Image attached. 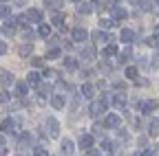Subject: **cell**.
Listing matches in <instances>:
<instances>
[{"label": "cell", "instance_id": "cell-1", "mask_svg": "<svg viewBox=\"0 0 159 156\" xmlns=\"http://www.w3.org/2000/svg\"><path fill=\"white\" fill-rule=\"evenodd\" d=\"M111 99H113V95H111V92H104L97 101H93V106H91V116H93V119H97V116H104L106 106L111 103Z\"/></svg>", "mask_w": 159, "mask_h": 156}, {"label": "cell", "instance_id": "cell-2", "mask_svg": "<svg viewBox=\"0 0 159 156\" xmlns=\"http://www.w3.org/2000/svg\"><path fill=\"white\" fill-rule=\"evenodd\" d=\"M44 125H47V134L51 136V139H57V136H60V123H57L55 116H47Z\"/></svg>", "mask_w": 159, "mask_h": 156}, {"label": "cell", "instance_id": "cell-3", "mask_svg": "<svg viewBox=\"0 0 159 156\" xmlns=\"http://www.w3.org/2000/svg\"><path fill=\"white\" fill-rule=\"evenodd\" d=\"M111 15H113V22H122L126 20V9L119 7L117 2H111Z\"/></svg>", "mask_w": 159, "mask_h": 156}, {"label": "cell", "instance_id": "cell-4", "mask_svg": "<svg viewBox=\"0 0 159 156\" xmlns=\"http://www.w3.org/2000/svg\"><path fill=\"white\" fill-rule=\"evenodd\" d=\"M126 101H128V99H126V95H124V92H115V95H113V99H111V103H113L115 110H124V108H126Z\"/></svg>", "mask_w": 159, "mask_h": 156}, {"label": "cell", "instance_id": "cell-5", "mask_svg": "<svg viewBox=\"0 0 159 156\" xmlns=\"http://www.w3.org/2000/svg\"><path fill=\"white\" fill-rule=\"evenodd\" d=\"M25 18H27V22H40V24H42V11H40V9H35V7L27 9Z\"/></svg>", "mask_w": 159, "mask_h": 156}, {"label": "cell", "instance_id": "cell-6", "mask_svg": "<svg viewBox=\"0 0 159 156\" xmlns=\"http://www.w3.org/2000/svg\"><path fill=\"white\" fill-rule=\"evenodd\" d=\"M119 125H122V119H119L117 114H106V116H104V128L119 130Z\"/></svg>", "mask_w": 159, "mask_h": 156}, {"label": "cell", "instance_id": "cell-7", "mask_svg": "<svg viewBox=\"0 0 159 156\" xmlns=\"http://www.w3.org/2000/svg\"><path fill=\"white\" fill-rule=\"evenodd\" d=\"M60 150H62L64 156H71V154L75 152V143H73L71 139H62V141H60Z\"/></svg>", "mask_w": 159, "mask_h": 156}, {"label": "cell", "instance_id": "cell-8", "mask_svg": "<svg viewBox=\"0 0 159 156\" xmlns=\"http://www.w3.org/2000/svg\"><path fill=\"white\" fill-rule=\"evenodd\" d=\"M16 132V121L13 119H2V123H0V134H11Z\"/></svg>", "mask_w": 159, "mask_h": 156}, {"label": "cell", "instance_id": "cell-9", "mask_svg": "<svg viewBox=\"0 0 159 156\" xmlns=\"http://www.w3.org/2000/svg\"><path fill=\"white\" fill-rule=\"evenodd\" d=\"M0 84H2V86L7 88V86L16 84V79H13V75H11L9 70H0Z\"/></svg>", "mask_w": 159, "mask_h": 156}, {"label": "cell", "instance_id": "cell-10", "mask_svg": "<svg viewBox=\"0 0 159 156\" xmlns=\"http://www.w3.org/2000/svg\"><path fill=\"white\" fill-rule=\"evenodd\" d=\"M86 37H89L86 29H82V27H75V29H73V40H75V42H84Z\"/></svg>", "mask_w": 159, "mask_h": 156}, {"label": "cell", "instance_id": "cell-11", "mask_svg": "<svg viewBox=\"0 0 159 156\" xmlns=\"http://www.w3.org/2000/svg\"><path fill=\"white\" fill-rule=\"evenodd\" d=\"M119 40H122L124 44H130V42L135 40V31H130V29H122V33H119Z\"/></svg>", "mask_w": 159, "mask_h": 156}, {"label": "cell", "instance_id": "cell-12", "mask_svg": "<svg viewBox=\"0 0 159 156\" xmlns=\"http://www.w3.org/2000/svg\"><path fill=\"white\" fill-rule=\"evenodd\" d=\"M93 143H95V136L93 134H84L82 139H80V147H82V150H91Z\"/></svg>", "mask_w": 159, "mask_h": 156}, {"label": "cell", "instance_id": "cell-13", "mask_svg": "<svg viewBox=\"0 0 159 156\" xmlns=\"http://www.w3.org/2000/svg\"><path fill=\"white\" fill-rule=\"evenodd\" d=\"M64 103H66V101H64V97L60 95V92L51 97V106H53L55 110H62V108H64Z\"/></svg>", "mask_w": 159, "mask_h": 156}, {"label": "cell", "instance_id": "cell-14", "mask_svg": "<svg viewBox=\"0 0 159 156\" xmlns=\"http://www.w3.org/2000/svg\"><path fill=\"white\" fill-rule=\"evenodd\" d=\"M95 88H97V86H93V84L86 82V84L82 86V97H86V99H93V97H95Z\"/></svg>", "mask_w": 159, "mask_h": 156}, {"label": "cell", "instance_id": "cell-15", "mask_svg": "<svg viewBox=\"0 0 159 156\" xmlns=\"http://www.w3.org/2000/svg\"><path fill=\"white\" fill-rule=\"evenodd\" d=\"M29 92V84L27 82H16V95L18 97H27Z\"/></svg>", "mask_w": 159, "mask_h": 156}, {"label": "cell", "instance_id": "cell-16", "mask_svg": "<svg viewBox=\"0 0 159 156\" xmlns=\"http://www.w3.org/2000/svg\"><path fill=\"white\" fill-rule=\"evenodd\" d=\"M91 37H93L95 42H108V40H111V35H108L106 31H93Z\"/></svg>", "mask_w": 159, "mask_h": 156}, {"label": "cell", "instance_id": "cell-17", "mask_svg": "<svg viewBox=\"0 0 159 156\" xmlns=\"http://www.w3.org/2000/svg\"><path fill=\"white\" fill-rule=\"evenodd\" d=\"M93 9H95L93 2H80V5H77V13H82V15H89Z\"/></svg>", "mask_w": 159, "mask_h": 156}, {"label": "cell", "instance_id": "cell-18", "mask_svg": "<svg viewBox=\"0 0 159 156\" xmlns=\"http://www.w3.org/2000/svg\"><path fill=\"white\" fill-rule=\"evenodd\" d=\"M27 84H29V86H40V84H42V82H40V73L31 70V73L27 75Z\"/></svg>", "mask_w": 159, "mask_h": 156}, {"label": "cell", "instance_id": "cell-19", "mask_svg": "<svg viewBox=\"0 0 159 156\" xmlns=\"http://www.w3.org/2000/svg\"><path fill=\"white\" fill-rule=\"evenodd\" d=\"M80 57H82V60H93V57H95V46H86V48H82Z\"/></svg>", "mask_w": 159, "mask_h": 156}, {"label": "cell", "instance_id": "cell-20", "mask_svg": "<svg viewBox=\"0 0 159 156\" xmlns=\"http://www.w3.org/2000/svg\"><path fill=\"white\" fill-rule=\"evenodd\" d=\"M33 53V46L31 44H20V48H18V55L20 57H29Z\"/></svg>", "mask_w": 159, "mask_h": 156}, {"label": "cell", "instance_id": "cell-21", "mask_svg": "<svg viewBox=\"0 0 159 156\" xmlns=\"http://www.w3.org/2000/svg\"><path fill=\"white\" fill-rule=\"evenodd\" d=\"M139 108H142L144 114H148L152 108H157V101H152V99H150V101H142V103H139Z\"/></svg>", "mask_w": 159, "mask_h": 156}, {"label": "cell", "instance_id": "cell-22", "mask_svg": "<svg viewBox=\"0 0 159 156\" xmlns=\"http://www.w3.org/2000/svg\"><path fill=\"white\" fill-rule=\"evenodd\" d=\"M64 66H66V70H77V60L75 57H64Z\"/></svg>", "mask_w": 159, "mask_h": 156}, {"label": "cell", "instance_id": "cell-23", "mask_svg": "<svg viewBox=\"0 0 159 156\" xmlns=\"http://www.w3.org/2000/svg\"><path fill=\"white\" fill-rule=\"evenodd\" d=\"M38 35L40 37H51V27L49 24H40L38 27Z\"/></svg>", "mask_w": 159, "mask_h": 156}, {"label": "cell", "instance_id": "cell-24", "mask_svg": "<svg viewBox=\"0 0 159 156\" xmlns=\"http://www.w3.org/2000/svg\"><path fill=\"white\" fill-rule=\"evenodd\" d=\"M124 75H126V79H137V66H128L124 70Z\"/></svg>", "mask_w": 159, "mask_h": 156}, {"label": "cell", "instance_id": "cell-25", "mask_svg": "<svg viewBox=\"0 0 159 156\" xmlns=\"http://www.w3.org/2000/svg\"><path fill=\"white\" fill-rule=\"evenodd\" d=\"M130 57H133V53H130V48H124L122 53H119V62H122V64H126V62L130 60Z\"/></svg>", "mask_w": 159, "mask_h": 156}, {"label": "cell", "instance_id": "cell-26", "mask_svg": "<svg viewBox=\"0 0 159 156\" xmlns=\"http://www.w3.org/2000/svg\"><path fill=\"white\" fill-rule=\"evenodd\" d=\"M49 90H51V86H49V84H40V86H38V95H40V99H42L44 95H49Z\"/></svg>", "mask_w": 159, "mask_h": 156}, {"label": "cell", "instance_id": "cell-27", "mask_svg": "<svg viewBox=\"0 0 159 156\" xmlns=\"http://www.w3.org/2000/svg\"><path fill=\"white\" fill-rule=\"evenodd\" d=\"M135 5H137V9H139V11H150L155 2H135Z\"/></svg>", "mask_w": 159, "mask_h": 156}, {"label": "cell", "instance_id": "cell-28", "mask_svg": "<svg viewBox=\"0 0 159 156\" xmlns=\"http://www.w3.org/2000/svg\"><path fill=\"white\" fill-rule=\"evenodd\" d=\"M9 18V5H0V20H7Z\"/></svg>", "mask_w": 159, "mask_h": 156}, {"label": "cell", "instance_id": "cell-29", "mask_svg": "<svg viewBox=\"0 0 159 156\" xmlns=\"http://www.w3.org/2000/svg\"><path fill=\"white\" fill-rule=\"evenodd\" d=\"M115 22H113V18H102V20H99V27L102 29H108V27H113Z\"/></svg>", "mask_w": 159, "mask_h": 156}, {"label": "cell", "instance_id": "cell-30", "mask_svg": "<svg viewBox=\"0 0 159 156\" xmlns=\"http://www.w3.org/2000/svg\"><path fill=\"white\" fill-rule=\"evenodd\" d=\"M104 55H106V57H111V55H117V46H115V44H108V46L104 48Z\"/></svg>", "mask_w": 159, "mask_h": 156}, {"label": "cell", "instance_id": "cell-31", "mask_svg": "<svg viewBox=\"0 0 159 156\" xmlns=\"http://www.w3.org/2000/svg\"><path fill=\"white\" fill-rule=\"evenodd\" d=\"M148 128H150V134L152 136H159V121H150Z\"/></svg>", "mask_w": 159, "mask_h": 156}, {"label": "cell", "instance_id": "cell-32", "mask_svg": "<svg viewBox=\"0 0 159 156\" xmlns=\"http://www.w3.org/2000/svg\"><path fill=\"white\" fill-rule=\"evenodd\" d=\"M148 44H150V46H155V48H159V33H155V35H150V37H148Z\"/></svg>", "mask_w": 159, "mask_h": 156}, {"label": "cell", "instance_id": "cell-33", "mask_svg": "<svg viewBox=\"0 0 159 156\" xmlns=\"http://www.w3.org/2000/svg\"><path fill=\"white\" fill-rule=\"evenodd\" d=\"M9 101H11V92H7V90L0 92V103H9Z\"/></svg>", "mask_w": 159, "mask_h": 156}, {"label": "cell", "instance_id": "cell-34", "mask_svg": "<svg viewBox=\"0 0 159 156\" xmlns=\"http://www.w3.org/2000/svg\"><path fill=\"white\" fill-rule=\"evenodd\" d=\"M22 37H27V40L31 42V40H35V33H33L31 29H25V31H22Z\"/></svg>", "mask_w": 159, "mask_h": 156}, {"label": "cell", "instance_id": "cell-35", "mask_svg": "<svg viewBox=\"0 0 159 156\" xmlns=\"http://www.w3.org/2000/svg\"><path fill=\"white\" fill-rule=\"evenodd\" d=\"M31 64H33L35 68H42V66H44V60H42V57H33Z\"/></svg>", "mask_w": 159, "mask_h": 156}, {"label": "cell", "instance_id": "cell-36", "mask_svg": "<svg viewBox=\"0 0 159 156\" xmlns=\"http://www.w3.org/2000/svg\"><path fill=\"white\" fill-rule=\"evenodd\" d=\"M33 156H49V152H47L44 147H35V150H33Z\"/></svg>", "mask_w": 159, "mask_h": 156}, {"label": "cell", "instance_id": "cell-37", "mask_svg": "<svg viewBox=\"0 0 159 156\" xmlns=\"http://www.w3.org/2000/svg\"><path fill=\"white\" fill-rule=\"evenodd\" d=\"M47 57H49V60H55V57H60V48H51V51L47 53Z\"/></svg>", "mask_w": 159, "mask_h": 156}, {"label": "cell", "instance_id": "cell-38", "mask_svg": "<svg viewBox=\"0 0 159 156\" xmlns=\"http://www.w3.org/2000/svg\"><path fill=\"white\" fill-rule=\"evenodd\" d=\"M13 31H16V29H13V27H9V24H5V27H2V33H5L7 37H11V35H13Z\"/></svg>", "mask_w": 159, "mask_h": 156}, {"label": "cell", "instance_id": "cell-39", "mask_svg": "<svg viewBox=\"0 0 159 156\" xmlns=\"http://www.w3.org/2000/svg\"><path fill=\"white\" fill-rule=\"evenodd\" d=\"M62 20H64V15H62V13H55V15H53V24L60 27V24H62Z\"/></svg>", "mask_w": 159, "mask_h": 156}, {"label": "cell", "instance_id": "cell-40", "mask_svg": "<svg viewBox=\"0 0 159 156\" xmlns=\"http://www.w3.org/2000/svg\"><path fill=\"white\" fill-rule=\"evenodd\" d=\"M102 147H104L106 152H111V150H115V143H111V141H104V143H102Z\"/></svg>", "mask_w": 159, "mask_h": 156}, {"label": "cell", "instance_id": "cell-41", "mask_svg": "<svg viewBox=\"0 0 159 156\" xmlns=\"http://www.w3.org/2000/svg\"><path fill=\"white\" fill-rule=\"evenodd\" d=\"M155 152H157V147H150V150L142 152V156H155Z\"/></svg>", "mask_w": 159, "mask_h": 156}, {"label": "cell", "instance_id": "cell-42", "mask_svg": "<svg viewBox=\"0 0 159 156\" xmlns=\"http://www.w3.org/2000/svg\"><path fill=\"white\" fill-rule=\"evenodd\" d=\"M113 88H117V90H124V88H126V84H124V82H115V84H113Z\"/></svg>", "mask_w": 159, "mask_h": 156}, {"label": "cell", "instance_id": "cell-43", "mask_svg": "<svg viewBox=\"0 0 159 156\" xmlns=\"http://www.w3.org/2000/svg\"><path fill=\"white\" fill-rule=\"evenodd\" d=\"M5 53H7V44L0 40V55H5Z\"/></svg>", "mask_w": 159, "mask_h": 156}, {"label": "cell", "instance_id": "cell-44", "mask_svg": "<svg viewBox=\"0 0 159 156\" xmlns=\"http://www.w3.org/2000/svg\"><path fill=\"white\" fill-rule=\"evenodd\" d=\"M150 62H152V66H159V53H157V55L152 57V60H150Z\"/></svg>", "mask_w": 159, "mask_h": 156}, {"label": "cell", "instance_id": "cell-45", "mask_svg": "<svg viewBox=\"0 0 159 156\" xmlns=\"http://www.w3.org/2000/svg\"><path fill=\"white\" fill-rule=\"evenodd\" d=\"M89 75H91V70H82V73H80V77H82V79H86Z\"/></svg>", "mask_w": 159, "mask_h": 156}, {"label": "cell", "instance_id": "cell-46", "mask_svg": "<svg viewBox=\"0 0 159 156\" xmlns=\"http://www.w3.org/2000/svg\"><path fill=\"white\" fill-rule=\"evenodd\" d=\"M0 156H7V150L5 147H0Z\"/></svg>", "mask_w": 159, "mask_h": 156}, {"label": "cell", "instance_id": "cell-47", "mask_svg": "<svg viewBox=\"0 0 159 156\" xmlns=\"http://www.w3.org/2000/svg\"><path fill=\"white\" fill-rule=\"evenodd\" d=\"M2 143H5V136H2V134H0V147H2Z\"/></svg>", "mask_w": 159, "mask_h": 156}, {"label": "cell", "instance_id": "cell-48", "mask_svg": "<svg viewBox=\"0 0 159 156\" xmlns=\"http://www.w3.org/2000/svg\"><path fill=\"white\" fill-rule=\"evenodd\" d=\"M155 7H157V9H159V2H155Z\"/></svg>", "mask_w": 159, "mask_h": 156}]
</instances>
